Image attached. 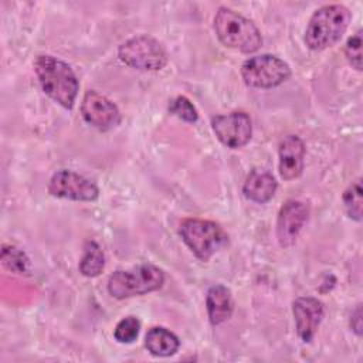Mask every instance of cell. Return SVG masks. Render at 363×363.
I'll use <instances>...</instances> for the list:
<instances>
[{
    "instance_id": "cell-1",
    "label": "cell",
    "mask_w": 363,
    "mask_h": 363,
    "mask_svg": "<svg viewBox=\"0 0 363 363\" xmlns=\"http://www.w3.org/2000/svg\"><path fill=\"white\" fill-rule=\"evenodd\" d=\"M34 71L44 94L65 109L74 108L79 82L75 72L65 61L47 54L37 55L34 60Z\"/></svg>"
},
{
    "instance_id": "cell-2",
    "label": "cell",
    "mask_w": 363,
    "mask_h": 363,
    "mask_svg": "<svg viewBox=\"0 0 363 363\" xmlns=\"http://www.w3.org/2000/svg\"><path fill=\"white\" fill-rule=\"evenodd\" d=\"M352 14L342 4H326L318 9L305 30V43L313 51L335 45L349 27Z\"/></svg>"
},
{
    "instance_id": "cell-3",
    "label": "cell",
    "mask_w": 363,
    "mask_h": 363,
    "mask_svg": "<svg viewBox=\"0 0 363 363\" xmlns=\"http://www.w3.org/2000/svg\"><path fill=\"white\" fill-rule=\"evenodd\" d=\"M214 31L221 44L228 48L250 54L262 44L258 27L240 13L220 7L214 16Z\"/></svg>"
},
{
    "instance_id": "cell-4",
    "label": "cell",
    "mask_w": 363,
    "mask_h": 363,
    "mask_svg": "<svg viewBox=\"0 0 363 363\" xmlns=\"http://www.w3.org/2000/svg\"><path fill=\"white\" fill-rule=\"evenodd\" d=\"M164 284L163 271L152 264L115 271L108 279V292L116 299L132 298L157 291Z\"/></svg>"
},
{
    "instance_id": "cell-5",
    "label": "cell",
    "mask_w": 363,
    "mask_h": 363,
    "mask_svg": "<svg viewBox=\"0 0 363 363\" xmlns=\"http://www.w3.org/2000/svg\"><path fill=\"white\" fill-rule=\"evenodd\" d=\"M179 233L184 244L201 261H208L225 242L227 234L214 221L203 218H186Z\"/></svg>"
},
{
    "instance_id": "cell-6",
    "label": "cell",
    "mask_w": 363,
    "mask_h": 363,
    "mask_svg": "<svg viewBox=\"0 0 363 363\" xmlns=\"http://www.w3.org/2000/svg\"><path fill=\"white\" fill-rule=\"evenodd\" d=\"M119 60L139 71H159L167 64V52L160 41L142 34L126 40L118 48Z\"/></svg>"
},
{
    "instance_id": "cell-7",
    "label": "cell",
    "mask_w": 363,
    "mask_h": 363,
    "mask_svg": "<svg viewBox=\"0 0 363 363\" xmlns=\"http://www.w3.org/2000/svg\"><path fill=\"white\" fill-rule=\"evenodd\" d=\"M241 75L248 86L269 89L285 82L291 77V68L277 55L261 54L242 62Z\"/></svg>"
},
{
    "instance_id": "cell-8",
    "label": "cell",
    "mask_w": 363,
    "mask_h": 363,
    "mask_svg": "<svg viewBox=\"0 0 363 363\" xmlns=\"http://www.w3.org/2000/svg\"><path fill=\"white\" fill-rule=\"evenodd\" d=\"M47 189L54 197L74 201H94L99 196V189L92 180L65 169L58 170L51 176Z\"/></svg>"
},
{
    "instance_id": "cell-9",
    "label": "cell",
    "mask_w": 363,
    "mask_h": 363,
    "mask_svg": "<svg viewBox=\"0 0 363 363\" xmlns=\"http://www.w3.org/2000/svg\"><path fill=\"white\" fill-rule=\"evenodd\" d=\"M211 128L217 139L230 149L242 147L250 142L252 135L251 119L241 111L214 116L211 119Z\"/></svg>"
},
{
    "instance_id": "cell-10",
    "label": "cell",
    "mask_w": 363,
    "mask_h": 363,
    "mask_svg": "<svg viewBox=\"0 0 363 363\" xmlns=\"http://www.w3.org/2000/svg\"><path fill=\"white\" fill-rule=\"evenodd\" d=\"M309 218V206L301 200H288L277 217V238L282 248L292 247Z\"/></svg>"
},
{
    "instance_id": "cell-11",
    "label": "cell",
    "mask_w": 363,
    "mask_h": 363,
    "mask_svg": "<svg viewBox=\"0 0 363 363\" xmlns=\"http://www.w3.org/2000/svg\"><path fill=\"white\" fill-rule=\"evenodd\" d=\"M82 118L99 130H108L121 122V113L118 106L105 95L91 89L81 102Z\"/></svg>"
},
{
    "instance_id": "cell-12",
    "label": "cell",
    "mask_w": 363,
    "mask_h": 363,
    "mask_svg": "<svg viewBox=\"0 0 363 363\" xmlns=\"http://www.w3.org/2000/svg\"><path fill=\"white\" fill-rule=\"evenodd\" d=\"M292 313L299 339L309 343L322 322L325 313L323 303L312 296H299L292 303Z\"/></svg>"
},
{
    "instance_id": "cell-13",
    "label": "cell",
    "mask_w": 363,
    "mask_h": 363,
    "mask_svg": "<svg viewBox=\"0 0 363 363\" xmlns=\"http://www.w3.org/2000/svg\"><path fill=\"white\" fill-rule=\"evenodd\" d=\"M279 176L284 180H294L302 174L305 163V143L296 135L285 136L278 149Z\"/></svg>"
},
{
    "instance_id": "cell-14",
    "label": "cell",
    "mask_w": 363,
    "mask_h": 363,
    "mask_svg": "<svg viewBox=\"0 0 363 363\" xmlns=\"http://www.w3.org/2000/svg\"><path fill=\"white\" fill-rule=\"evenodd\" d=\"M277 187L278 183L272 173L264 169H254L244 182L242 193L248 200L264 204L274 197Z\"/></svg>"
},
{
    "instance_id": "cell-15",
    "label": "cell",
    "mask_w": 363,
    "mask_h": 363,
    "mask_svg": "<svg viewBox=\"0 0 363 363\" xmlns=\"http://www.w3.org/2000/svg\"><path fill=\"white\" fill-rule=\"evenodd\" d=\"M206 306H207L208 320L213 326H217L228 320L234 309L231 291L221 284H216L210 286L206 296Z\"/></svg>"
},
{
    "instance_id": "cell-16",
    "label": "cell",
    "mask_w": 363,
    "mask_h": 363,
    "mask_svg": "<svg viewBox=\"0 0 363 363\" xmlns=\"http://www.w3.org/2000/svg\"><path fill=\"white\" fill-rule=\"evenodd\" d=\"M146 349L157 357H167L179 350V337L163 326L150 328L145 336Z\"/></svg>"
},
{
    "instance_id": "cell-17",
    "label": "cell",
    "mask_w": 363,
    "mask_h": 363,
    "mask_svg": "<svg viewBox=\"0 0 363 363\" xmlns=\"http://www.w3.org/2000/svg\"><path fill=\"white\" fill-rule=\"evenodd\" d=\"M105 267V255L95 241H88L84 247V255L79 261V272L88 278L98 277Z\"/></svg>"
},
{
    "instance_id": "cell-18",
    "label": "cell",
    "mask_w": 363,
    "mask_h": 363,
    "mask_svg": "<svg viewBox=\"0 0 363 363\" xmlns=\"http://www.w3.org/2000/svg\"><path fill=\"white\" fill-rule=\"evenodd\" d=\"M362 179L357 177L346 187L342 196L347 216L356 221H362Z\"/></svg>"
},
{
    "instance_id": "cell-19",
    "label": "cell",
    "mask_w": 363,
    "mask_h": 363,
    "mask_svg": "<svg viewBox=\"0 0 363 363\" xmlns=\"http://www.w3.org/2000/svg\"><path fill=\"white\" fill-rule=\"evenodd\" d=\"M1 261L3 265L16 272V274H26L30 267V259L26 252L16 245H4L1 250Z\"/></svg>"
},
{
    "instance_id": "cell-20",
    "label": "cell",
    "mask_w": 363,
    "mask_h": 363,
    "mask_svg": "<svg viewBox=\"0 0 363 363\" xmlns=\"http://www.w3.org/2000/svg\"><path fill=\"white\" fill-rule=\"evenodd\" d=\"M139 329H140L139 319L136 316H126L116 323L113 330V337L119 343H132L138 337Z\"/></svg>"
},
{
    "instance_id": "cell-21",
    "label": "cell",
    "mask_w": 363,
    "mask_h": 363,
    "mask_svg": "<svg viewBox=\"0 0 363 363\" xmlns=\"http://www.w3.org/2000/svg\"><path fill=\"white\" fill-rule=\"evenodd\" d=\"M169 112L174 116H177L179 119L184 121V122H196L199 119V113L196 106L191 104V101L183 95H179L176 98H173L169 104Z\"/></svg>"
},
{
    "instance_id": "cell-22",
    "label": "cell",
    "mask_w": 363,
    "mask_h": 363,
    "mask_svg": "<svg viewBox=\"0 0 363 363\" xmlns=\"http://www.w3.org/2000/svg\"><path fill=\"white\" fill-rule=\"evenodd\" d=\"M345 55L354 69L362 71V30H357L347 38Z\"/></svg>"
},
{
    "instance_id": "cell-23",
    "label": "cell",
    "mask_w": 363,
    "mask_h": 363,
    "mask_svg": "<svg viewBox=\"0 0 363 363\" xmlns=\"http://www.w3.org/2000/svg\"><path fill=\"white\" fill-rule=\"evenodd\" d=\"M350 328L357 336L362 335V305H357L356 309L352 312Z\"/></svg>"
}]
</instances>
